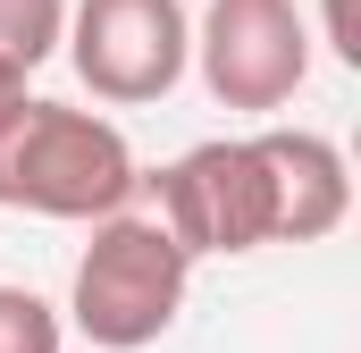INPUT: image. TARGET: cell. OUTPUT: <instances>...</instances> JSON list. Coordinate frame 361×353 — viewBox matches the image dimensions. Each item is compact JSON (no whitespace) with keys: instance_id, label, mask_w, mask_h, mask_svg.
I'll return each instance as SVG.
<instances>
[{"instance_id":"10","label":"cell","mask_w":361,"mask_h":353,"mask_svg":"<svg viewBox=\"0 0 361 353\" xmlns=\"http://www.w3.org/2000/svg\"><path fill=\"white\" fill-rule=\"evenodd\" d=\"M25 101H34V92H25V68H8V59H0V126H8Z\"/></svg>"},{"instance_id":"1","label":"cell","mask_w":361,"mask_h":353,"mask_svg":"<svg viewBox=\"0 0 361 353\" xmlns=\"http://www.w3.org/2000/svg\"><path fill=\"white\" fill-rule=\"evenodd\" d=\"M135 152L126 135L101 118V109H76V101H25L8 126H0V210H25V219H118L135 202Z\"/></svg>"},{"instance_id":"5","label":"cell","mask_w":361,"mask_h":353,"mask_svg":"<svg viewBox=\"0 0 361 353\" xmlns=\"http://www.w3.org/2000/svg\"><path fill=\"white\" fill-rule=\"evenodd\" d=\"M193 68L219 109H286L311 76V17L294 0H210L193 25Z\"/></svg>"},{"instance_id":"6","label":"cell","mask_w":361,"mask_h":353,"mask_svg":"<svg viewBox=\"0 0 361 353\" xmlns=\"http://www.w3.org/2000/svg\"><path fill=\"white\" fill-rule=\"evenodd\" d=\"M261 160H269V193H277V244H319L345 227L353 210V169L328 135L311 126H269L261 135Z\"/></svg>"},{"instance_id":"2","label":"cell","mask_w":361,"mask_h":353,"mask_svg":"<svg viewBox=\"0 0 361 353\" xmlns=\"http://www.w3.org/2000/svg\"><path fill=\"white\" fill-rule=\"evenodd\" d=\"M185 286H193L185 244L160 227V219L118 210V219H101V227H92L85 261H76L68 320H76V337L101 345V353H143V345H160V337L177 328Z\"/></svg>"},{"instance_id":"7","label":"cell","mask_w":361,"mask_h":353,"mask_svg":"<svg viewBox=\"0 0 361 353\" xmlns=\"http://www.w3.org/2000/svg\"><path fill=\"white\" fill-rule=\"evenodd\" d=\"M68 42V0H0V59L8 68H42Z\"/></svg>"},{"instance_id":"9","label":"cell","mask_w":361,"mask_h":353,"mask_svg":"<svg viewBox=\"0 0 361 353\" xmlns=\"http://www.w3.org/2000/svg\"><path fill=\"white\" fill-rule=\"evenodd\" d=\"M319 42L345 68H361V0H319Z\"/></svg>"},{"instance_id":"4","label":"cell","mask_w":361,"mask_h":353,"mask_svg":"<svg viewBox=\"0 0 361 353\" xmlns=\"http://www.w3.org/2000/svg\"><path fill=\"white\" fill-rule=\"evenodd\" d=\"M68 59L92 101H118V109L169 101L193 68V17H185V0H76Z\"/></svg>"},{"instance_id":"3","label":"cell","mask_w":361,"mask_h":353,"mask_svg":"<svg viewBox=\"0 0 361 353\" xmlns=\"http://www.w3.org/2000/svg\"><path fill=\"white\" fill-rule=\"evenodd\" d=\"M160 185V227L185 244V261L202 253H261L277 244V193H269V160H261V135H219V143H193L169 169L152 176Z\"/></svg>"},{"instance_id":"8","label":"cell","mask_w":361,"mask_h":353,"mask_svg":"<svg viewBox=\"0 0 361 353\" xmlns=\"http://www.w3.org/2000/svg\"><path fill=\"white\" fill-rule=\"evenodd\" d=\"M0 353H59V311L34 286H0Z\"/></svg>"}]
</instances>
